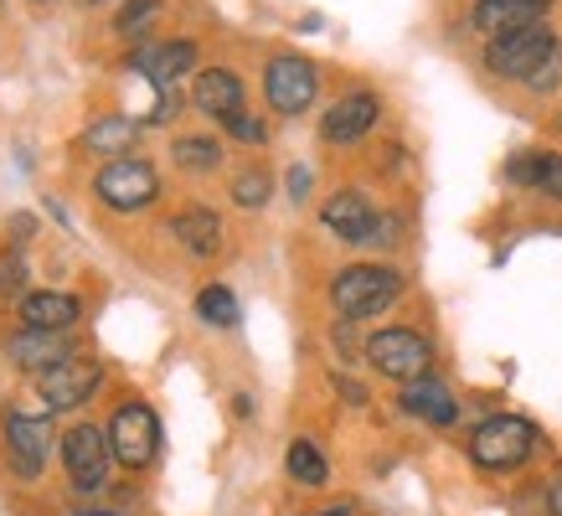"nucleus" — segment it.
Here are the masks:
<instances>
[{"label": "nucleus", "instance_id": "obj_30", "mask_svg": "<svg viewBox=\"0 0 562 516\" xmlns=\"http://www.w3.org/2000/svg\"><path fill=\"white\" fill-rule=\"evenodd\" d=\"M305 187H310V176L294 171V176H290V191H294V197H305Z\"/></svg>", "mask_w": 562, "mask_h": 516}, {"label": "nucleus", "instance_id": "obj_2", "mask_svg": "<svg viewBox=\"0 0 562 516\" xmlns=\"http://www.w3.org/2000/svg\"><path fill=\"white\" fill-rule=\"evenodd\" d=\"M403 294V274L397 269H382V263H351L336 274V310H341L346 321H367V315H382Z\"/></svg>", "mask_w": 562, "mask_h": 516}, {"label": "nucleus", "instance_id": "obj_10", "mask_svg": "<svg viewBox=\"0 0 562 516\" xmlns=\"http://www.w3.org/2000/svg\"><path fill=\"white\" fill-rule=\"evenodd\" d=\"M99 382H103L99 361L68 357V361H57L52 372H42V378H36V393H42V403H47V408H78V403H88V397L99 393Z\"/></svg>", "mask_w": 562, "mask_h": 516}, {"label": "nucleus", "instance_id": "obj_26", "mask_svg": "<svg viewBox=\"0 0 562 516\" xmlns=\"http://www.w3.org/2000/svg\"><path fill=\"white\" fill-rule=\"evenodd\" d=\"M21 284H26V258H21V248H5L0 254V300L21 294Z\"/></svg>", "mask_w": 562, "mask_h": 516}, {"label": "nucleus", "instance_id": "obj_6", "mask_svg": "<svg viewBox=\"0 0 562 516\" xmlns=\"http://www.w3.org/2000/svg\"><path fill=\"white\" fill-rule=\"evenodd\" d=\"M315 88H321V72L300 52H279L263 68V99H269L273 114H305L315 103Z\"/></svg>", "mask_w": 562, "mask_h": 516}, {"label": "nucleus", "instance_id": "obj_3", "mask_svg": "<svg viewBox=\"0 0 562 516\" xmlns=\"http://www.w3.org/2000/svg\"><path fill=\"white\" fill-rule=\"evenodd\" d=\"M531 449H537V429L516 413H495L470 434V460L480 470H516L531 460Z\"/></svg>", "mask_w": 562, "mask_h": 516}, {"label": "nucleus", "instance_id": "obj_23", "mask_svg": "<svg viewBox=\"0 0 562 516\" xmlns=\"http://www.w3.org/2000/svg\"><path fill=\"white\" fill-rule=\"evenodd\" d=\"M171 155L187 166V171H217V160H222L217 139H206V135H181L171 145Z\"/></svg>", "mask_w": 562, "mask_h": 516}, {"label": "nucleus", "instance_id": "obj_18", "mask_svg": "<svg viewBox=\"0 0 562 516\" xmlns=\"http://www.w3.org/2000/svg\"><path fill=\"white\" fill-rule=\"evenodd\" d=\"M21 321L32 330H68L78 321V300L72 294H57V290H36L21 300Z\"/></svg>", "mask_w": 562, "mask_h": 516}, {"label": "nucleus", "instance_id": "obj_21", "mask_svg": "<svg viewBox=\"0 0 562 516\" xmlns=\"http://www.w3.org/2000/svg\"><path fill=\"white\" fill-rule=\"evenodd\" d=\"M284 470H290L300 485H325V475H330V470H325V455L310 445V439H294L290 455H284Z\"/></svg>", "mask_w": 562, "mask_h": 516}, {"label": "nucleus", "instance_id": "obj_1", "mask_svg": "<svg viewBox=\"0 0 562 516\" xmlns=\"http://www.w3.org/2000/svg\"><path fill=\"white\" fill-rule=\"evenodd\" d=\"M562 57V42L552 26H527V32H512V36H495L485 47V68L495 78H516V83H531L542 68H552Z\"/></svg>", "mask_w": 562, "mask_h": 516}, {"label": "nucleus", "instance_id": "obj_9", "mask_svg": "<svg viewBox=\"0 0 562 516\" xmlns=\"http://www.w3.org/2000/svg\"><path fill=\"white\" fill-rule=\"evenodd\" d=\"M47 449H52V424L32 418V413H5V460L21 481H36L47 470Z\"/></svg>", "mask_w": 562, "mask_h": 516}, {"label": "nucleus", "instance_id": "obj_19", "mask_svg": "<svg viewBox=\"0 0 562 516\" xmlns=\"http://www.w3.org/2000/svg\"><path fill=\"white\" fill-rule=\"evenodd\" d=\"M512 181L516 187H537L552 202H562V155L537 150V155H516L512 160Z\"/></svg>", "mask_w": 562, "mask_h": 516}, {"label": "nucleus", "instance_id": "obj_4", "mask_svg": "<svg viewBox=\"0 0 562 516\" xmlns=\"http://www.w3.org/2000/svg\"><path fill=\"white\" fill-rule=\"evenodd\" d=\"M367 361H372L382 378H392V382H418V378H428V367H434V346L418 336V330H408V326H387V330H376L372 341H367Z\"/></svg>", "mask_w": 562, "mask_h": 516}, {"label": "nucleus", "instance_id": "obj_27", "mask_svg": "<svg viewBox=\"0 0 562 516\" xmlns=\"http://www.w3.org/2000/svg\"><path fill=\"white\" fill-rule=\"evenodd\" d=\"M160 11V0H124L120 5V16H114V32H124V36H135L145 21Z\"/></svg>", "mask_w": 562, "mask_h": 516}, {"label": "nucleus", "instance_id": "obj_31", "mask_svg": "<svg viewBox=\"0 0 562 516\" xmlns=\"http://www.w3.org/2000/svg\"><path fill=\"white\" fill-rule=\"evenodd\" d=\"M321 516H346V512H341V506H336V512H321Z\"/></svg>", "mask_w": 562, "mask_h": 516}, {"label": "nucleus", "instance_id": "obj_17", "mask_svg": "<svg viewBox=\"0 0 562 516\" xmlns=\"http://www.w3.org/2000/svg\"><path fill=\"white\" fill-rule=\"evenodd\" d=\"M403 408H408L413 418H424V424H454V413H460L454 397H449V388H443L434 372L403 388Z\"/></svg>", "mask_w": 562, "mask_h": 516}, {"label": "nucleus", "instance_id": "obj_7", "mask_svg": "<svg viewBox=\"0 0 562 516\" xmlns=\"http://www.w3.org/2000/svg\"><path fill=\"white\" fill-rule=\"evenodd\" d=\"M99 197L114 212H139V206L155 202V191H160V176H155L150 160H139V155H114L109 166L99 171Z\"/></svg>", "mask_w": 562, "mask_h": 516}, {"label": "nucleus", "instance_id": "obj_16", "mask_svg": "<svg viewBox=\"0 0 562 516\" xmlns=\"http://www.w3.org/2000/svg\"><path fill=\"white\" fill-rule=\"evenodd\" d=\"M191 63H196V47H191V42H160V47L135 52V68L145 72L155 88H171L181 72H191Z\"/></svg>", "mask_w": 562, "mask_h": 516}, {"label": "nucleus", "instance_id": "obj_13", "mask_svg": "<svg viewBox=\"0 0 562 516\" xmlns=\"http://www.w3.org/2000/svg\"><path fill=\"white\" fill-rule=\"evenodd\" d=\"M552 0H480L470 21H475L480 36H512V32H527V26H542Z\"/></svg>", "mask_w": 562, "mask_h": 516}, {"label": "nucleus", "instance_id": "obj_8", "mask_svg": "<svg viewBox=\"0 0 562 516\" xmlns=\"http://www.w3.org/2000/svg\"><path fill=\"white\" fill-rule=\"evenodd\" d=\"M109 449H114V460L130 464V470H145L155 460V449H160V418H155L145 403H124L114 413V424H109Z\"/></svg>", "mask_w": 562, "mask_h": 516}, {"label": "nucleus", "instance_id": "obj_25", "mask_svg": "<svg viewBox=\"0 0 562 516\" xmlns=\"http://www.w3.org/2000/svg\"><path fill=\"white\" fill-rule=\"evenodd\" d=\"M233 202L238 206H263L269 202V171H258V166L254 171H243L238 181H233Z\"/></svg>", "mask_w": 562, "mask_h": 516}, {"label": "nucleus", "instance_id": "obj_32", "mask_svg": "<svg viewBox=\"0 0 562 516\" xmlns=\"http://www.w3.org/2000/svg\"><path fill=\"white\" fill-rule=\"evenodd\" d=\"M83 516H114V512H83Z\"/></svg>", "mask_w": 562, "mask_h": 516}, {"label": "nucleus", "instance_id": "obj_14", "mask_svg": "<svg viewBox=\"0 0 562 516\" xmlns=\"http://www.w3.org/2000/svg\"><path fill=\"white\" fill-rule=\"evenodd\" d=\"M5 357L16 361L21 372H36V378H42V372H52L57 361L72 357V336L68 330H32L26 326L5 341Z\"/></svg>", "mask_w": 562, "mask_h": 516}, {"label": "nucleus", "instance_id": "obj_29", "mask_svg": "<svg viewBox=\"0 0 562 516\" xmlns=\"http://www.w3.org/2000/svg\"><path fill=\"white\" fill-rule=\"evenodd\" d=\"M547 512H552V516H562V475H558V481H552V485H547Z\"/></svg>", "mask_w": 562, "mask_h": 516}, {"label": "nucleus", "instance_id": "obj_20", "mask_svg": "<svg viewBox=\"0 0 562 516\" xmlns=\"http://www.w3.org/2000/svg\"><path fill=\"white\" fill-rule=\"evenodd\" d=\"M176 238L187 243V254L206 258V254H217V243H222V223L206 212V206H191V212H181L176 217Z\"/></svg>", "mask_w": 562, "mask_h": 516}, {"label": "nucleus", "instance_id": "obj_11", "mask_svg": "<svg viewBox=\"0 0 562 516\" xmlns=\"http://www.w3.org/2000/svg\"><path fill=\"white\" fill-rule=\"evenodd\" d=\"M109 460H114L109 434H99L93 424L68 429V439H63V464H68V475H72L78 491H99L103 475H109Z\"/></svg>", "mask_w": 562, "mask_h": 516}, {"label": "nucleus", "instance_id": "obj_5", "mask_svg": "<svg viewBox=\"0 0 562 516\" xmlns=\"http://www.w3.org/2000/svg\"><path fill=\"white\" fill-rule=\"evenodd\" d=\"M321 217H325V227H330L336 238L357 243V248H387L392 233H397V223L382 217L361 191H336V197L321 206Z\"/></svg>", "mask_w": 562, "mask_h": 516}, {"label": "nucleus", "instance_id": "obj_24", "mask_svg": "<svg viewBox=\"0 0 562 516\" xmlns=\"http://www.w3.org/2000/svg\"><path fill=\"white\" fill-rule=\"evenodd\" d=\"M130 139H135V124L130 120H99L93 130H88V150L130 155Z\"/></svg>", "mask_w": 562, "mask_h": 516}, {"label": "nucleus", "instance_id": "obj_28", "mask_svg": "<svg viewBox=\"0 0 562 516\" xmlns=\"http://www.w3.org/2000/svg\"><path fill=\"white\" fill-rule=\"evenodd\" d=\"M222 124H227V135L243 139V145H263V139H269V124L254 120V114H243V109L233 114V120H222Z\"/></svg>", "mask_w": 562, "mask_h": 516}, {"label": "nucleus", "instance_id": "obj_22", "mask_svg": "<svg viewBox=\"0 0 562 516\" xmlns=\"http://www.w3.org/2000/svg\"><path fill=\"white\" fill-rule=\"evenodd\" d=\"M196 315H202L206 326H238V300H233V290L227 284H206L202 294H196Z\"/></svg>", "mask_w": 562, "mask_h": 516}, {"label": "nucleus", "instance_id": "obj_12", "mask_svg": "<svg viewBox=\"0 0 562 516\" xmlns=\"http://www.w3.org/2000/svg\"><path fill=\"white\" fill-rule=\"evenodd\" d=\"M376 114H382L376 93H367V88H351L346 99H336L330 109H325L321 139H325V145H351V139H361L367 130H372Z\"/></svg>", "mask_w": 562, "mask_h": 516}, {"label": "nucleus", "instance_id": "obj_15", "mask_svg": "<svg viewBox=\"0 0 562 516\" xmlns=\"http://www.w3.org/2000/svg\"><path fill=\"white\" fill-rule=\"evenodd\" d=\"M191 103L212 120H233L243 109V78L233 68H206L191 78Z\"/></svg>", "mask_w": 562, "mask_h": 516}]
</instances>
